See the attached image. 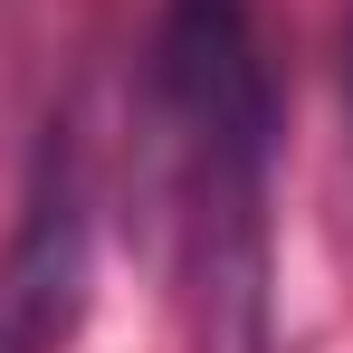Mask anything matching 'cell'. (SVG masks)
Masks as SVG:
<instances>
[{"instance_id":"1","label":"cell","mask_w":353,"mask_h":353,"mask_svg":"<svg viewBox=\"0 0 353 353\" xmlns=\"http://www.w3.org/2000/svg\"><path fill=\"white\" fill-rule=\"evenodd\" d=\"M143 105L191 353H277V67L258 0H163Z\"/></svg>"},{"instance_id":"2","label":"cell","mask_w":353,"mask_h":353,"mask_svg":"<svg viewBox=\"0 0 353 353\" xmlns=\"http://www.w3.org/2000/svg\"><path fill=\"white\" fill-rule=\"evenodd\" d=\"M96 315V181L77 153V124L48 115L19 220L0 239V353H77Z\"/></svg>"},{"instance_id":"3","label":"cell","mask_w":353,"mask_h":353,"mask_svg":"<svg viewBox=\"0 0 353 353\" xmlns=\"http://www.w3.org/2000/svg\"><path fill=\"white\" fill-rule=\"evenodd\" d=\"M334 58H344V124H353V0H344V48Z\"/></svg>"}]
</instances>
